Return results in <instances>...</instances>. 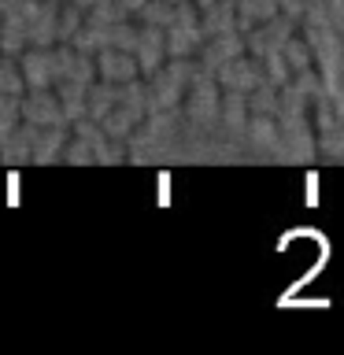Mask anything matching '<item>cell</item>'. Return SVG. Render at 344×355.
<instances>
[{"instance_id":"cell-1","label":"cell","mask_w":344,"mask_h":355,"mask_svg":"<svg viewBox=\"0 0 344 355\" xmlns=\"http://www.w3.org/2000/svg\"><path fill=\"white\" fill-rule=\"evenodd\" d=\"M19 115H26V122H33V126H63L67 122L60 100H55L52 93H44V89H33V96L22 100Z\"/></svg>"},{"instance_id":"cell-2","label":"cell","mask_w":344,"mask_h":355,"mask_svg":"<svg viewBox=\"0 0 344 355\" xmlns=\"http://www.w3.org/2000/svg\"><path fill=\"white\" fill-rule=\"evenodd\" d=\"M100 67V74L108 78V82H126V78H133V71H137V63L126 55V49H111V44H104V52H100V60H93Z\"/></svg>"},{"instance_id":"cell-3","label":"cell","mask_w":344,"mask_h":355,"mask_svg":"<svg viewBox=\"0 0 344 355\" xmlns=\"http://www.w3.org/2000/svg\"><path fill=\"white\" fill-rule=\"evenodd\" d=\"M222 85L226 89H233V93H248V89H255L259 85V71L248 63V60H226L222 63Z\"/></svg>"},{"instance_id":"cell-4","label":"cell","mask_w":344,"mask_h":355,"mask_svg":"<svg viewBox=\"0 0 344 355\" xmlns=\"http://www.w3.org/2000/svg\"><path fill=\"white\" fill-rule=\"evenodd\" d=\"M22 71H26V82L33 89H44L52 82V63H49V52H30L22 60Z\"/></svg>"},{"instance_id":"cell-5","label":"cell","mask_w":344,"mask_h":355,"mask_svg":"<svg viewBox=\"0 0 344 355\" xmlns=\"http://www.w3.org/2000/svg\"><path fill=\"white\" fill-rule=\"evenodd\" d=\"M277 11V0H241V22L237 30H252V22L270 19Z\"/></svg>"},{"instance_id":"cell-6","label":"cell","mask_w":344,"mask_h":355,"mask_svg":"<svg viewBox=\"0 0 344 355\" xmlns=\"http://www.w3.org/2000/svg\"><path fill=\"white\" fill-rule=\"evenodd\" d=\"M200 33H215V37H218V33H233V0H222V4L204 19Z\"/></svg>"},{"instance_id":"cell-7","label":"cell","mask_w":344,"mask_h":355,"mask_svg":"<svg viewBox=\"0 0 344 355\" xmlns=\"http://www.w3.org/2000/svg\"><path fill=\"white\" fill-rule=\"evenodd\" d=\"M115 100H119V93L111 89L108 82L104 85H96L93 93H89V119H104L111 107H115Z\"/></svg>"},{"instance_id":"cell-8","label":"cell","mask_w":344,"mask_h":355,"mask_svg":"<svg viewBox=\"0 0 344 355\" xmlns=\"http://www.w3.org/2000/svg\"><path fill=\"white\" fill-rule=\"evenodd\" d=\"M15 126H19V100L11 93H4L0 96V141H4Z\"/></svg>"},{"instance_id":"cell-9","label":"cell","mask_w":344,"mask_h":355,"mask_svg":"<svg viewBox=\"0 0 344 355\" xmlns=\"http://www.w3.org/2000/svg\"><path fill=\"white\" fill-rule=\"evenodd\" d=\"M141 19L148 22V26H166V22L174 19V8L166 4V0H155V4H141Z\"/></svg>"},{"instance_id":"cell-10","label":"cell","mask_w":344,"mask_h":355,"mask_svg":"<svg viewBox=\"0 0 344 355\" xmlns=\"http://www.w3.org/2000/svg\"><path fill=\"white\" fill-rule=\"evenodd\" d=\"M78 26H82V8H67L60 19H55V41H71Z\"/></svg>"},{"instance_id":"cell-11","label":"cell","mask_w":344,"mask_h":355,"mask_svg":"<svg viewBox=\"0 0 344 355\" xmlns=\"http://www.w3.org/2000/svg\"><path fill=\"white\" fill-rule=\"evenodd\" d=\"M67 148H71V152H63L67 163H93V148H89L82 137H74L71 144H67Z\"/></svg>"}]
</instances>
